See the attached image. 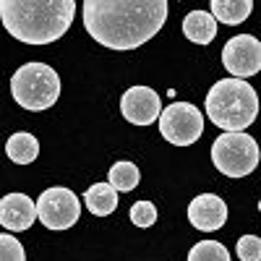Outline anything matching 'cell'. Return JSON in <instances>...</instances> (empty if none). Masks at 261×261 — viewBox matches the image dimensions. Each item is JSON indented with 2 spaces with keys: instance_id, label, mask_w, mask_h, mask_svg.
Here are the masks:
<instances>
[{
  "instance_id": "4",
  "label": "cell",
  "mask_w": 261,
  "mask_h": 261,
  "mask_svg": "<svg viewBox=\"0 0 261 261\" xmlns=\"http://www.w3.org/2000/svg\"><path fill=\"white\" fill-rule=\"evenodd\" d=\"M11 94L24 110H50L60 97V79L47 63H24L11 76Z\"/></svg>"
},
{
  "instance_id": "8",
  "label": "cell",
  "mask_w": 261,
  "mask_h": 261,
  "mask_svg": "<svg viewBox=\"0 0 261 261\" xmlns=\"http://www.w3.org/2000/svg\"><path fill=\"white\" fill-rule=\"evenodd\" d=\"M222 65L232 79H251L261 71V42L251 34H235L222 47Z\"/></svg>"
},
{
  "instance_id": "1",
  "label": "cell",
  "mask_w": 261,
  "mask_h": 261,
  "mask_svg": "<svg viewBox=\"0 0 261 261\" xmlns=\"http://www.w3.org/2000/svg\"><path fill=\"white\" fill-rule=\"evenodd\" d=\"M167 21L165 0H86L84 27L110 50H136Z\"/></svg>"
},
{
  "instance_id": "16",
  "label": "cell",
  "mask_w": 261,
  "mask_h": 261,
  "mask_svg": "<svg viewBox=\"0 0 261 261\" xmlns=\"http://www.w3.org/2000/svg\"><path fill=\"white\" fill-rule=\"evenodd\" d=\"M139 180H141L139 167L134 162H123V160L115 162L110 167V175H107V183H110L115 191H120V193H130L139 186Z\"/></svg>"
},
{
  "instance_id": "12",
  "label": "cell",
  "mask_w": 261,
  "mask_h": 261,
  "mask_svg": "<svg viewBox=\"0 0 261 261\" xmlns=\"http://www.w3.org/2000/svg\"><path fill=\"white\" fill-rule=\"evenodd\" d=\"M183 34L196 45H209L217 37V21L209 11H191L183 18Z\"/></svg>"
},
{
  "instance_id": "14",
  "label": "cell",
  "mask_w": 261,
  "mask_h": 261,
  "mask_svg": "<svg viewBox=\"0 0 261 261\" xmlns=\"http://www.w3.org/2000/svg\"><path fill=\"white\" fill-rule=\"evenodd\" d=\"M251 11H253L251 0H212V18L222 21L227 27L243 24Z\"/></svg>"
},
{
  "instance_id": "19",
  "label": "cell",
  "mask_w": 261,
  "mask_h": 261,
  "mask_svg": "<svg viewBox=\"0 0 261 261\" xmlns=\"http://www.w3.org/2000/svg\"><path fill=\"white\" fill-rule=\"evenodd\" d=\"M0 261H27L24 246L11 232H0Z\"/></svg>"
},
{
  "instance_id": "2",
  "label": "cell",
  "mask_w": 261,
  "mask_h": 261,
  "mask_svg": "<svg viewBox=\"0 0 261 261\" xmlns=\"http://www.w3.org/2000/svg\"><path fill=\"white\" fill-rule=\"evenodd\" d=\"M73 0H3L0 21L11 37L24 45H50L71 29Z\"/></svg>"
},
{
  "instance_id": "5",
  "label": "cell",
  "mask_w": 261,
  "mask_h": 261,
  "mask_svg": "<svg viewBox=\"0 0 261 261\" xmlns=\"http://www.w3.org/2000/svg\"><path fill=\"white\" fill-rule=\"evenodd\" d=\"M212 162L227 178H246L258 165V144L246 130L243 134H222L212 144Z\"/></svg>"
},
{
  "instance_id": "6",
  "label": "cell",
  "mask_w": 261,
  "mask_h": 261,
  "mask_svg": "<svg viewBox=\"0 0 261 261\" xmlns=\"http://www.w3.org/2000/svg\"><path fill=\"white\" fill-rule=\"evenodd\" d=\"M157 123L162 139L175 146H191L204 134V115L191 102H172L160 113Z\"/></svg>"
},
{
  "instance_id": "3",
  "label": "cell",
  "mask_w": 261,
  "mask_h": 261,
  "mask_svg": "<svg viewBox=\"0 0 261 261\" xmlns=\"http://www.w3.org/2000/svg\"><path fill=\"white\" fill-rule=\"evenodd\" d=\"M206 118L225 134H243L258 115V94L248 81L222 79L206 94Z\"/></svg>"
},
{
  "instance_id": "11",
  "label": "cell",
  "mask_w": 261,
  "mask_h": 261,
  "mask_svg": "<svg viewBox=\"0 0 261 261\" xmlns=\"http://www.w3.org/2000/svg\"><path fill=\"white\" fill-rule=\"evenodd\" d=\"M37 220V206L27 193H8L0 199V225L8 232H24Z\"/></svg>"
},
{
  "instance_id": "9",
  "label": "cell",
  "mask_w": 261,
  "mask_h": 261,
  "mask_svg": "<svg viewBox=\"0 0 261 261\" xmlns=\"http://www.w3.org/2000/svg\"><path fill=\"white\" fill-rule=\"evenodd\" d=\"M120 113L134 125H149L162 113V99L149 86H130L120 99Z\"/></svg>"
},
{
  "instance_id": "20",
  "label": "cell",
  "mask_w": 261,
  "mask_h": 261,
  "mask_svg": "<svg viewBox=\"0 0 261 261\" xmlns=\"http://www.w3.org/2000/svg\"><path fill=\"white\" fill-rule=\"evenodd\" d=\"M235 251H238V258L241 261H258L261 258V241L256 235H243L238 241Z\"/></svg>"
},
{
  "instance_id": "7",
  "label": "cell",
  "mask_w": 261,
  "mask_h": 261,
  "mask_svg": "<svg viewBox=\"0 0 261 261\" xmlns=\"http://www.w3.org/2000/svg\"><path fill=\"white\" fill-rule=\"evenodd\" d=\"M37 217L39 222L50 227V230H68L79 222L81 217V204L79 196L71 188H47L42 191V196L37 199Z\"/></svg>"
},
{
  "instance_id": "17",
  "label": "cell",
  "mask_w": 261,
  "mask_h": 261,
  "mask_svg": "<svg viewBox=\"0 0 261 261\" xmlns=\"http://www.w3.org/2000/svg\"><path fill=\"white\" fill-rule=\"evenodd\" d=\"M188 261H230V253L217 241H201L188 251Z\"/></svg>"
},
{
  "instance_id": "18",
  "label": "cell",
  "mask_w": 261,
  "mask_h": 261,
  "mask_svg": "<svg viewBox=\"0 0 261 261\" xmlns=\"http://www.w3.org/2000/svg\"><path fill=\"white\" fill-rule=\"evenodd\" d=\"M128 214H130V222L136 227H151L157 222V206L151 201H136Z\"/></svg>"
},
{
  "instance_id": "15",
  "label": "cell",
  "mask_w": 261,
  "mask_h": 261,
  "mask_svg": "<svg viewBox=\"0 0 261 261\" xmlns=\"http://www.w3.org/2000/svg\"><path fill=\"white\" fill-rule=\"evenodd\" d=\"M6 154L16 165H32L39 154V141L27 130H21V134H13L6 141Z\"/></svg>"
},
{
  "instance_id": "10",
  "label": "cell",
  "mask_w": 261,
  "mask_h": 261,
  "mask_svg": "<svg viewBox=\"0 0 261 261\" xmlns=\"http://www.w3.org/2000/svg\"><path fill=\"white\" fill-rule=\"evenodd\" d=\"M188 220L196 230H204V232H214L225 227L227 222V206L220 196L214 193H201L188 204Z\"/></svg>"
},
{
  "instance_id": "13",
  "label": "cell",
  "mask_w": 261,
  "mask_h": 261,
  "mask_svg": "<svg viewBox=\"0 0 261 261\" xmlns=\"http://www.w3.org/2000/svg\"><path fill=\"white\" fill-rule=\"evenodd\" d=\"M84 204L94 217H107L118 209V191L110 183H97L92 188H86Z\"/></svg>"
}]
</instances>
